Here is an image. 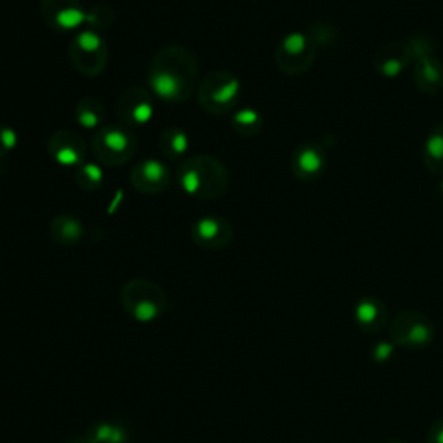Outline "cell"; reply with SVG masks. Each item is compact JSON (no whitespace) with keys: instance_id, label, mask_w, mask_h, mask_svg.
I'll use <instances>...</instances> for the list:
<instances>
[{"instance_id":"7a4b0ae2","label":"cell","mask_w":443,"mask_h":443,"mask_svg":"<svg viewBox=\"0 0 443 443\" xmlns=\"http://www.w3.org/2000/svg\"><path fill=\"white\" fill-rule=\"evenodd\" d=\"M175 179L182 193L194 200H215L229 187V172L218 158L198 154L179 163Z\"/></svg>"},{"instance_id":"8fae6325","label":"cell","mask_w":443,"mask_h":443,"mask_svg":"<svg viewBox=\"0 0 443 443\" xmlns=\"http://www.w3.org/2000/svg\"><path fill=\"white\" fill-rule=\"evenodd\" d=\"M130 184L134 189L144 194L163 193L172 184V170L161 159H140L134 165L132 173H130Z\"/></svg>"},{"instance_id":"484cf974","label":"cell","mask_w":443,"mask_h":443,"mask_svg":"<svg viewBox=\"0 0 443 443\" xmlns=\"http://www.w3.org/2000/svg\"><path fill=\"white\" fill-rule=\"evenodd\" d=\"M440 187H442V194H443V180H442V184H440Z\"/></svg>"},{"instance_id":"7402d4cb","label":"cell","mask_w":443,"mask_h":443,"mask_svg":"<svg viewBox=\"0 0 443 443\" xmlns=\"http://www.w3.org/2000/svg\"><path fill=\"white\" fill-rule=\"evenodd\" d=\"M74 182L81 191H99L106 182L104 170L99 161H83L74 168Z\"/></svg>"},{"instance_id":"e0dca14e","label":"cell","mask_w":443,"mask_h":443,"mask_svg":"<svg viewBox=\"0 0 443 443\" xmlns=\"http://www.w3.org/2000/svg\"><path fill=\"white\" fill-rule=\"evenodd\" d=\"M49 236L61 246H74L83 239L85 227L80 218L70 214H61L52 218L51 225H49Z\"/></svg>"},{"instance_id":"52a82bcc","label":"cell","mask_w":443,"mask_h":443,"mask_svg":"<svg viewBox=\"0 0 443 443\" xmlns=\"http://www.w3.org/2000/svg\"><path fill=\"white\" fill-rule=\"evenodd\" d=\"M90 149L101 165L122 166L136 154L137 140L125 127L104 125L92 134Z\"/></svg>"},{"instance_id":"d4e9b609","label":"cell","mask_w":443,"mask_h":443,"mask_svg":"<svg viewBox=\"0 0 443 443\" xmlns=\"http://www.w3.org/2000/svg\"><path fill=\"white\" fill-rule=\"evenodd\" d=\"M431 443H443V421L431 431Z\"/></svg>"},{"instance_id":"cb8c5ba5","label":"cell","mask_w":443,"mask_h":443,"mask_svg":"<svg viewBox=\"0 0 443 443\" xmlns=\"http://www.w3.org/2000/svg\"><path fill=\"white\" fill-rule=\"evenodd\" d=\"M19 140L21 137L16 129L9 125H0V159L16 151L17 146H19Z\"/></svg>"},{"instance_id":"603a6c76","label":"cell","mask_w":443,"mask_h":443,"mask_svg":"<svg viewBox=\"0 0 443 443\" xmlns=\"http://www.w3.org/2000/svg\"><path fill=\"white\" fill-rule=\"evenodd\" d=\"M385 308L376 298H366L357 305V321L362 325H379L385 322Z\"/></svg>"},{"instance_id":"ffe728a7","label":"cell","mask_w":443,"mask_h":443,"mask_svg":"<svg viewBox=\"0 0 443 443\" xmlns=\"http://www.w3.org/2000/svg\"><path fill=\"white\" fill-rule=\"evenodd\" d=\"M423 161L428 172L443 175V122L430 130L423 146Z\"/></svg>"},{"instance_id":"ba28073f","label":"cell","mask_w":443,"mask_h":443,"mask_svg":"<svg viewBox=\"0 0 443 443\" xmlns=\"http://www.w3.org/2000/svg\"><path fill=\"white\" fill-rule=\"evenodd\" d=\"M317 52L319 45L310 31H291L275 47V65L282 73L296 76L310 70Z\"/></svg>"},{"instance_id":"5bb4252c","label":"cell","mask_w":443,"mask_h":443,"mask_svg":"<svg viewBox=\"0 0 443 443\" xmlns=\"http://www.w3.org/2000/svg\"><path fill=\"white\" fill-rule=\"evenodd\" d=\"M414 63L412 51L407 42H392L378 49L372 59V65L382 78L400 76Z\"/></svg>"},{"instance_id":"3957f363","label":"cell","mask_w":443,"mask_h":443,"mask_svg":"<svg viewBox=\"0 0 443 443\" xmlns=\"http://www.w3.org/2000/svg\"><path fill=\"white\" fill-rule=\"evenodd\" d=\"M42 16L45 23L58 33H72L83 28H106L111 19H106V7L87 10L80 0H42Z\"/></svg>"},{"instance_id":"9c48e42d","label":"cell","mask_w":443,"mask_h":443,"mask_svg":"<svg viewBox=\"0 0 443 443\" xmlns=\"http://www.w3.org/2000/svg\"><path fill=\"white\" fill-rule=\"evenodd\" d=\"M120 120L127 127H144L152 122L156 115L154 95L149 88L130 87L123 90L116 104Z\"/></svg>"},{"instance_id":"9a60e30c","label":"cell","mask_w":443,"mask_h":443,"mask_svg":"<svg viewBox=\"0 0 443 443\" xmlns=\"http://www.w3.org/2000/svg\"><path fill=\"white\" fill-rule=\"evenodd\" d=\"M393 338L407 346H423L430 341V322L417 314L398 315L392 328Z\"/></svg>"},{"instance_id":"2e32d148","label":"cell","mask_w":443,"mask_h":443,"mask_svg":"<svg viewBox=\"0 0 443 443\" xmlns=\"http://www.w3.org/2000/svg\"><path fill=\"white\" fill-rule=\"evenodd\" d=\"M414 65V83L419 92L437 95L443 90V63L433 54L416 59Z\"/></svg>"},{"instance_id":"30bf717a","label":"cell","mask_w":443,"mask_h":443,"mask_svg":"<svg viewBox=\"0 0 443 443\" xmlns=\"http://www.w3.org/2000/svg\"><path fill=\"white\" fill-rule=\"evenodd\" d=\"M47 152L59 166L78 168L87 156V143L74 130H56L47 140Z\"/></svg>"},{"instance_id":"d6986e66","label":"cell","mask_w":443,"mask_h":443,"mask_svg":"<svg viewBox=\"0 0 443 443\" xmlns=\"http://www.w3.org/2000/svg\"><path fill=\"white\" fill-rule=\"evenodd\" d=\"M159 151L170 161H184L187 151H189L191 139L189 134L180 127H166L159 134Z\"/></svg>"},{"instance_id":"277c9868","label":"cell","mask_w":443,"mask_h":443,"mask_svg":"<svg viewBox=\"0 0 443 443\" xmlns=\"http://www.w3.org/2000/svg\"><path fill=\"white\" fill-rule=\"evenodd\" d=\"M196 92L198 102L204 111L215 116H225L239 104L243 83L234 73L217 70L203 76Z\"/></svg>"},{"instance_id":"ac0fdd59","label":"cell","mask_w":443,"mask_h":443,"mask_svg":"<svg viewBox=\"0 0 443 443\" xmlns=\"http://www.w3.org/2000/svg\"><path fill=\"white\" fill-rule=\"evenodd\" d=\"M74 118L80 129L90 130L94 134L104 127L106 108L97 97L87 95V97H81L74 106Z\"/></svg>"},{"instance_id":"6da1fadb","label":"cell","mask_w":443,"mask_h":443,"mask_svg":"<svg viewBox=\"0 0 443 443\" xmlns=\"http://www.w3.org/2000/svg\"><path fill=\"white\" fill-rule=\"evenodd\" d=\"M147 88L166 104H180L198 90V61L189 49L166 45L152 58Z\"/></svg>"},{"instance_id":"8992f818","label":"cell","mask_w":443,"mask_h":443,"mask_svg":"<svg viewBox=\"0 0 443 443\" xmlns=\"http://www.w3.org/2000/svg\"><path fill=\"white\" fill-rule=\"evenodd\" d=\"M108 42L101 31L83 28L70 40V59L78 73L83 76H99L108 65Z\"/></svg>"},{"instance_id":"5b68a950","label":"cell","mask_w":443,"mask_h":443,"mask_svg":"<svg viewBox=\"0 0 443 443\" xmlns=\"http://www.w3.org/2000/svg\"><path fill=\"white\" fill-rule=\"evenodd\" d=\"M123 308L137 322H154L166 308V295L158 284L147 279H132L122 289Z\"/></svg>"},{"instance_id":"44dd1931","label":"cell","mask_w":443,"mask_h":443,"mask_svg":"<svg viewBox=\"0 0 443 443\" xmlns=\"http://www.w3.org/2000/svg\"><path fill=\"white\" fill-rule=\"evenodd\" d=\"M230 127L241 137H255L264 129V116L255 108H241L230 118Z\"/></svg>"},{"instance_id":"4fadbf2b","label":"cell","mask_w":443,"mask_h":443,"mask_svg":"<svg viewBox=\"0 0 443 443\" xmlns=\"http://www.w3.org/2000/svg\"><path fill=\"white\" fill-rule=\"evenodd\" d=\"M328 168L325 149L317 143H305L293 151L291 172L301 182H314L321 179Z\"/></svg>"},{"instance_id":"7c38bea8","label":"cell","mask_w":443,"mask_h":443,"mask_svg":"<svg viewBox=\"0 0 443 443\" xmlns=\"http://www.w3.org/2000/svg\"><path fill=\"white\" fill-rule=\"evenodd\" d=\"M191 236L204 250H222L232 241L234 230L230 222L220 215H203L193 223Z\"/></svg>"}]
</instances>
